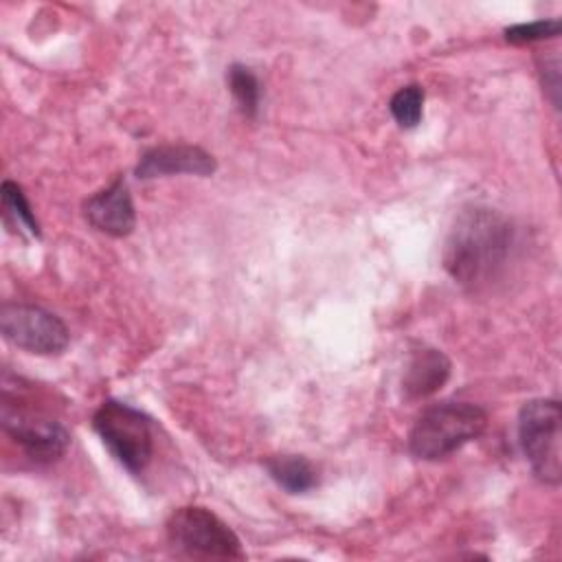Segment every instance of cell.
Listing matches in <instances>:
<instances>
[{"label":"cell","instance_id":"cell-1","mask_svg":"<svg viewBox=\"0 0 562 562\" xmlns=\"http://www.w3.org/2000/svg\"><path fill=\"white\" fill-rule=\"evenodd\" d=\"M516 231L509 217L490 206L463 209L443 246V268L468 290H483L505 272Z\"/></svg>","mask_w":562,"mask_h":562},{"label":"cell","instance_id":"cell-2","mask_svg":"<svg viewBox=\"0 0 562 562\" xmlns=\"http://www.w3.org/2000/svg\"><path fill=\"white\" fill-rule=\"evenodd\" d=\"M487 426V413L468 402H439L428 406L413 424L408 448L417 459L439 461L476 439Z\"/></svg>","mask_w":562,"mask_h":562},{"label":"cell","instance_id":"cell-3","mask_svg":"<svg viewBox=\"0 0 562 562\" xmlns=\"http://www.w3.org/2000/svg\"><path fill=\"white\" fill-rule=\"evenodd\" d=\"M562 408L558 400H529L518 413V443L531 472L549 485L562 479Z\"/></svg>","mask_w":562,"mask_h":562},{"label":"cell","instance_id":"cell-4","mask_svg":"<svg viewBox=\"0 0 562 562\" xmlns=\"http://www.w3.org/2000/svg\"><path fill=\"white\" fill-rule=\"evenodd\" d=\"M169 544L189 558L244 560L246 553L237 533L211 509L187 505L176 509L167 520Z\"/></svg>","mask_w":562,"mask_h":562},{"label":"cell","instance_id":"cell-5","mask_svg":"<svg viewBox=\"0 0 562 562\" xmlns=\"http://www.w3.org/2000/svg\"><path fill=\"white\" fill-rule=\"evenodd\" d=\"M92 426L112 457L127 472L138 474L147 468L154 452V437L149 419L140 411L130 404L108 400L97 408Z\"/></svg>","mask_w":562,"mask_h":562},{"label":"cell","instance_id":"cell-6","mask_svg":"<svg viewBox=\"0 0 562 562\" xmlns=\"http://www.w3.org/2000/svg\"><path fill=\"white\" fill-rule=\"evenodd\" d=\"M0 329L11 345L37 356H57L68 347L70 340L68 327L61 323V318L29 303L2 305Z\"/></svg>","mask_w":562,"mask_h":562},{"label":"cell","instance_id":"cell-7","mask_svg":"<svg viewBox=\"0 0 562 562\" xmlns=\"http://www.w3.org/2000/svg\"><path fill=\"white\" fill-rule=\"evenodd\" d=\"M2 428L33 461H55L70 443V435L59 422L42 413L15 408L9 402L2 404Z\"/></svg>","mask_w":562,"mask_h":562},{"label":"cell","instance_id":"cell-8","mask_svg":"<svg viewBox=\"0 0 562 562\" xmlns=\"http://www.w3.org/2000/svg\"><path fill=\"white\" fill-rule=\"evenodd\" d=\"M215 158L195 145H158L147 149L138 165L136 176L140 180L158 178V176H176V173H193V176H211L215 171Z\"/></svg>","mask_w":562,"mask_h":562},{"label":"cell","instance_id":"cell-9","mask_svg":"<svg viewBox=\"0 0 562 562\" xmlns=\"http://www.w3.org/2000/svg\"><path fill=\"white\" fill-rule=\"evenodd\" d=\"M83 213L97 231L112 237H125L136 226L132 195L123 178H116L110 187L88 198L83 204Z\"/></svg>","mask_w":562,"mask_h":562},{"label":"cell","instance_id":"cell-10","mask_svg":"<svg viewBox=\"0 0 562 562\" xmlns=\"http://www.w3.org/2000/svg\"><path fill=\"white\" fill-rule=\"evenodd\" d=\"M450 360L443 351L424 347L413 351L404 378H402V389L408 400H422L432 393H437L450 378Z\"/></svg>","mask_w":562,"mask_h":562},{"label":"cell","instance_id":"cell-11","mask_svg":"<svg viewBox=\"0 0 562 562\" xmlns=\"http://www.w3.org/2000/svg\"><path fill=\"white\" fill-rule=\"evenodd\" d=\"M263 465L270 479L288 494H305L318 483L314 465L301 454H274L268 457Z\"/></svg>","mask_w":562,"mask_h":562},{"label":"cell","instance_id":"cell-12","mask_svg":"<svg viewBox=\"0 0 562 562\" xmlns=\"http://www.w3.org/2000/svg\"><path fill=\"white\" fill-rule=\"evenodd\" d=\"M226 81H228V90L237 103V110L246 119H255L259 112V103H261V83H259L257 75L248 66L233 64L226 72Z\"/></svg>","mask_w":562,"mask_h":562},{"label":"cell","instance_id":"cell-13","mask_svg":"<svg viewBox=\"0 0 562 562\" xmlns=\"http://www.w3.org/2000/svg\"><path fill=\"white\" fill-rule=\"evenodd\" d=\"M424 99H426V94L419 83L402 86L389 101V110H391L395 123L404 130L415 127L424 114Z\"/></svg>","mask_w":562,"mask_h":562},{"label":"cell","instance_id":"cell-14","mask_svg":"<svg viewBox=\"0 0 562 562\" xmlns=\"http://www.w3.org/2000/svg\"><path fill=\"white\" fill-rule=\"evenodd\" d=\"M0 195H2V206H4V213L7 217H13L15 224L24 226L31 235H40V224L35 220V213L22 191L20 184L11 182V180H4L2 187H0Z\"/></svg>","mask_w":562,"mask_h":562},{"label":"cell","instance_id":"cell-15","mask_svg":"<svg viewBox=\"0 0 562 562\" xmlns=\"http://www.w3.org/2000/svg\"><path fill=\"white\" fill-rule=\"evenodd\" d=\"M560 20H536V22H527V24H514L509 29H505V40L512 44H531V42H542V40H551L560 35Z\"/></svg>","mask_w":562,"mask_h":562}]
</instances>
